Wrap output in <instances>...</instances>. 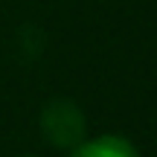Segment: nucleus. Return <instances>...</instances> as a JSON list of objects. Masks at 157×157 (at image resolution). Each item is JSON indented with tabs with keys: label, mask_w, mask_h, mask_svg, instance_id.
Segmentation results:
<instances>
[{
	"label": "nucleus",
	"mask_w": 157,
	"mask_h": 157,
	"mask_svg": "<svg viewBox=\"0 0 157 157\" xmlns=\"http://www.w3.org/2000/svg\"><path fill=\"white\" fill-rule=\"evenodd\" d=\"M41 134L56 148H76L87 137V119L70 99H52L41 111Z\"/></svg>",
	"instance_id": "1"
},
{
	"label": "nucleus",
	"mask_w": 157,
	"mask_h": 157,
	"mask_svg": "<svg viewBox=\"0 0 157 157\" xmlns=\"http://www.w3.org/2000/svg\"><path fill=\"white\" fill-rule=\"evenodd\" d=\"M70 157H140V151L119 134H102L96 140H82L76 148H70Z\"/></svg>",
	"instance_id": "2"
},
{
	"label": "nucleus",
	"mask_w": 157,
	"mask_h": 157,
	"mask_svg": "<svg viewBox=\"0 0 157 157\" xmlns=\"http://www.w3.org/2000/svg\"><path fill=\"white\" fill-rule=\"evenodd\" d=\"M23 157H35V154H23Z\"/></svg>",
	"instance_id": "3"
}]
</instances>
